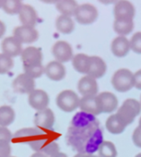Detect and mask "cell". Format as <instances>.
I'll return each mask as SVG.
<instances>
[{"instance_id":"obj_1","label":"cell","mask_w":141,"mask_h":157,"mask_svg":"<svg viewBox=\"0 0 141 157\" xmlns=\"http://www.w3.org/2000/svg\"><path fill=\"white\" fill-rule=\"evenodd\" d=\"M141 112V104L135 99H126L115 114L121 122L127 127Z\"/></svg>"},{"instance_id":"obj_2","label":"cell","mask_w":141,"mask_h":157,"mask_svg":"<svg viewBox=\"0 0 141 157\" xmlns=\"http://www.w3.org/2000/svg\"><path fill=\"white\" fill-rule=\"evenodd\" d=\"M113 88L120 93H125L135 87L134 73L127 68H120L114 72L112 78Z\"/></svg>"},{"instance_id":"obj_3","label":"cell","mask_w":141,"mask_h":157,"mask_svg":"<svg viewBox=\"0 0 141 157\" xmlns=\"http://www.w3.org/2000/svg\"><path fill=\"white\" fill-rule=\"evenodd\" d=\"M56 105L64 112L70 113L75 111L80 107V99L79 95L72 90H65L62 91L55 99Z\"/></svg>"},{"instance_id":"obj_4","label":"cell","mask_w":141,"mask_h":157,"mask_svg":"<svg viewBox=\"0 0 141 157\" xmlns=\"http://www.w3.org/2000/svg\"><path fill=\"white\" fill-rule=\"evenodd\" d=\"M29 145L33 151H35V152L43 153L47 157L59 152V145L47 134H44L39 139L33 140Z\"/></svg>"},{"instance_id":"obj_5","label":"cell","mask_w":141,"mask_h":157,"mask_svg":"<svg viewBox=\"0 0 141 157\" xmlns=\"http://www.w3.org/2000/svg\"><path fill=\"white\" fill-rule=\"evenodd\" d=\"M99 12L97 8L90 3L80 5L75 13V18L77 21L82 25H89L93 23L97 20Z\"/></svg>"},{"instance_id":"obj_6","label":"cell","mask_w":141,"mask_h":157,"mask_svg":"<svg viewBox=\"0 0 141 157\" xmlns=\"http://www.w3.org/2000/svg\"><path fill=\"white\" fill-rule=\"evenodd\" d=\"M135 13L134 5L128 0H119L114 5L113 15L114 21H133Z\"/></svg>"},{"instance_id":"obj_7","label":"cell","mask_w":141,"mask_h":157,"mask_svg":"<svg viewBox=\"0 0 141 157\" xmlns=\"http://www.w3.org/2000/svg\"><path fill=\"white\" fill-rule=\"evenodd\" d=\"M46 134L43 130L38 128H24L16 131L13 135L12 140L16 143H28L30 144L33 140Z\"/></svg>"},{"instance_id":"obj_8","label":"cell","mask_w":141,"mask_h":157,"mask_svg":"<svg viewBox=\"0 0 141 157\" xmlns=\"http://www.w3.org/2000/svg\"><path fill=\"white\" fill-rule=\"evenodd\" d=\"M13 89L15 92L21 94H30L35 90V82L34 78L28 76L26 73L19 74L12 82Z\"/></svg>"},{"instance_id":"obj_9","label":"cell","mask_w":141,"mask_h":157,"mask_svg":"<svg viewBox=\"0 0 141 157\" xmlns=\"http://www.w3.org/2000/svg\"><path fill=\"white\" fill-rule=\"evenodd\" d=\"M52 53L56 61L60 63H65L71 59H73V49L65 41H58L56 42L52 48Z\"/></svg>"},{"instance_id":"obj_10","label":"cell","mask_w":141,"mask_h":157,"mask_svg":"<svg viewBox=\"0 0 141 157\" xmlns=\"http://www.w3.org/2000/svg\"><path fill=\"white\" fill-rule=\"evenodd\" d=\"M34 124L38 128L42 130L52 129L54 124V112L49 108L37 111L34 115Z\"/></svg>"},{"instance_id":"obj_11","label":"cell","mask_w":141,"mask_h":157,"mask_svg":"<svg viewBox=\"0 0 141 157\" xmlns=\"http://www.w3.org/2000/svg\"><path fill=\"white\" fill-rule=\"evenodd\" d=\"M13 36L21 44H32L39 38V33L35 28L27 26H18L13 31Z\"/></svg>"},{"instance_id":"obj_12","label":"cell","mask_w":141,"mask_h":157,"mask_svg":"<svg viewBox=\"0 0 141 157\" xmlns=\"http://www.w3.org/2000/svg\"><path fill=\"white\" fill-rule=\"evenodd\" d=\"M29 105L35 110L40 111L46 109L49 105V96L46 92L40 89H35L29 94Z\"/></svg>"},{"instance_id":"obj_13","label":"cell","mask_w":141,"mask_h":157,"mask_svg":"<svg viewBox=\"0 0 141 157\" xmlns=\"http://www.w3.org/2000/svg\"><path fill=\"white\" fill-rule=\"evenodd\" d=\"M21 59L23 67L35 66L43 64V53L41 48L35 46H29L22 51Z\"/></svg>"},{"instance_id":"obj_14","label":"cell","mask_w":141,"mask_h":157,"mask_svg":"<svg viewBox=\"0 0 141 157\" xmlns=\"http://www.w3.org/2000/svg\"><path fill=\"white\" fill-rule=\"evenodd\" d=\"M102 113H113L118 106L117 97L110 92H103L97 95Z\"/></svg>"},{"instance_id":"obj_15","label":"cell","mask_w":141,"mask_h":157,"mask_svg":"<svg viewBox=\"0 0 141 157\" xmlns=\"http://www.w3.org/2000/svg\"><path fill=\"white\" fill-rule=\"evenodd\" d=\"M1 48L3 54L10 56L16 57L22 54V44L14 36H9L2 41Z\"/></svg>"},{"instance_id":"obj_16","label":"cell","mask_w":141,"mask_h":157,"mask_svg":"<svg viewBox=\"0 0 141 157\" xmlns=\"http://www.w3.org/2000/svg\"><path fill=\"white\" fill-rule=\"evenodd\" d=\"M78 90L82 96L96 95L98 93V83L94 78L86 75L79 81Z\"/></svg>"},{"instance_id":"obj_17","label":"cell","mask_w":141,"mask_h":157,"mask_svg":"<svg viewBox=\"0 0 141 157\" xmlns=\"http://www.w3.org/2000/svg\"><path fill=\"white\" fill-rule=\"evenodd\" d=\"M44 73L47 76V78H49L51 81L54 82H59L62 81L63 78L65 77V66L54 60V61H51L49 62L46 67H44Z\"/></svg>"},{"instance_id":"obj_18","label":"cell","mask_w":141,"mask_h":157,"mask_svg":"<svg viewBox=\"0 0 141 157\" xmlns=\"http://www.w3.org/2000/svg\"><path fill=\"white\" fill-rule=\"evenodd\" d=\"M19 19L20 21L22 23V26L34 28L38 21V16L33 7L28 4H23L19 13Z\"/></svg>"},{"instance_id":"obj_19","label":"cell","mask_w":141,"mask_h":157,"mask_svg":"<svg viewBox=\"0 0 141 157\" xmlns=\"http://www.w3.org/2000/svg\"><path fill=\"white\" fill-rule=\"evenodd\" d=\"M80 108L82 112L98 116L102 113V109L98 101V97L96 95L91 96H83L80 98Z\"/></svg>"},{"instance_id":"obj_20","label":"cell","mask_w":141,"mask_h":157,"mask_svg":"<svg viewBox=\"0 0 141 157\" xmlns=\"http://www.w3.org/2000/svg\"><path fill=\"white\" fill-rule=\"evenodd\" d=\"M106 69L107 66L102 58L97 56H91V64L87 73L88 76H91L94 78L95 80H97V78H100L104 76V74L106 73Z\"/></svg>"},{"instance_id":"obj_21","label":"cell","mask_w":141,"mask_h":157,"mask_svg":"<svg viewBox=\"0 0 141 157\" xmlns=\"http://www.w3.org/2000/svg\"><path fill=\"white\" fill-rule=\"evenodd\" d=\"M113 54L117 57L125 56L130 51V42L125 36H117L114 38L111 44Z\"/></svg>"},{"instance_id":"obj_22","label":"cell","mask_w":141,"mask_h":157,"mask_svg":"<svg viewBox=\"0 0 141 157\" xmlns=\"http://www.w3.org/2000/svg\"><path fill=\"white\" fill-rule=\"evenodd\" d=\"M55 28L63 34H70L75 29V22L68 16L60 15L55 21Z\"/></svg>"},{"instance_id":"obj_23","label":"cell","mask_w":141,"mask_h":157,"mask_svg":"<svg viewBox=\"0 0 141 157\" xmlns=\"http://www.w3.org/2000/svg\"><path fill=\"white\" fill-rule=\"evenodd\" d=\"M55 8L62 15L71 17L75 15L79 5L76 0H59L55 4Z\"/></svg>"},{"instance_id":"obj_24","label":"cell","mask_w":141,"mask_h":157,"mask_svg":"<svg viewBox=\"0 0 141 157\" xmlns=\"http://www.w3.org/2000/svg\"><path fill=\"white\" fill-rule=\"evenodd\" d=\"M90 64H91V56L85 54H78L72 59V65L74 68L78 72L82 74L87 75L90 67Z\"/></svg>"},{"instance_id":"obj_25","label":"cell","mask_w":141,"mask_h":157,"mask_svg":"<svg viewBox=\"0 0 141 157\" xmlns=\"http://www.w3.org/2000/svg\"><path fill=\"white\" fill-rule=\"evenodd\" d=\"M105 126H106V128L107 130L112 133V134H114V135H118V134H121L124 131L125 129V126L121 122V120L117 117V116L114 114V115H112L110 116L107 120H106V123H105Z\"/></svg>"},{"instance_id":"obj_26","label":"cell","mask_w":141,"mask_h":157,"mask_svg":"<svg viewBox=\"0 0 141 157\" xmlns=\"http://www.w3.org/2000/svg\"><path fill=\"white\" fill-rule=\"evenodd\" d=\"M15 120V111L9 105L0 106V126L8 127Z\"/></svg>"},{"instance_id":"obj_27","label":"cell","mask_w":141,"mask_h":157,"mask_svg":"<svg viewBox=\"0 0 141 157\" xmlns=\"http://www.w3.org/2000/svg\"><path fill=\"white\" fill-rule=\"evenodd\" d=\"M22 6V0H2V9L9 15L19 14Z\"/></svg>"},{"instance_id":"obj_28","label":"cell","mask_w":141,"mask_h":157,"mask_svg":"<svg viewBox=\"0 0 141 157\" xmlns=\"http://www.w3.org/2000/svg\"><path fill=\"white\" fill-rule=\"evenodd\" d=\"M113 30L117 34H119V36H125L131 33V32L134 30V22L133 21H114Z\"/></svg>"},{"instance_id":"obj_29","label":"cell","mask_w":141,"mask_h":157,"mask_svg":"<svg viewBox=\"0 0 141 157\" xmlns=\"http://www.w3.org/2000/svg\"><path fill=\"white\" fill-rule=\"evenodd\" d=\"M100 157H116L117 150L115 145L109 140L102 141L98 148Z\"/></svg>"},{"instance_id":"obj_30","label":"cell","mask_w":141,"mask_h":157,"mask_svg":"<svg viewBox=\"0 0 141 157\" xmlns=\"http://www.w3.org/2000/svg\"><path fill=\"white\" fill-rule=\"evenodd\" d=\"M14 67V60L12 57L5 55L0 54V74H6Z\"/></svg>"},{"instance_id":"obj_31","label":"cell","mask_w":141,"mask_h":157,"mask_svg":"<svg viewBox=\"0 0 141 157\" xmlns=\"http://www.w3.org/2000/svg\"><path fill=\"white\" fill-rule=\"evenodd\" d=\"M24 73H26L28 76H30L32 78H40L43 72H44V67L42 65H35V66H27L23 67Z\"/></svg>"},{"instance_id":"obj_32","label":"cell","mask_w":141,"mask_h":157,"mask_svg":"<svg viewBox=\"0 0 141 157\" xmlns=\"http://www.w3.org/2000/svg\"><path fill=\"white\" fill-rule=\"evenodd\" d=\"M129 42L131 50L136 54H141V32L134 33Z\"/></svg>"},{"instance_id":"obj_33","label":"cell","mask_w":141,"mask_h":157,"mask_svg":"<svg viewBox=\"0 0 141 157\" xmlns=\"http://www.w3.org/2000/svg\"><path fill=\"white\" fill-rule=\"evenodd\" d=\"M12 133L7 127L0 126V142H10L12 140Z\"/></svg>"},{"instance_id":"obj_34","label":"cell","mask_w":141,"mask_h":157,"mask_svg":"<svg viewBox=\"0 0 141 157\" xmlns=\"http://www.w3.org/2000/svg\"><path fill=\"white\" fill-rule=\"evenodd\" d=\"M11 147L9 142H0V157H9Z\"/></svg>"},{"instance_id":"obj_35","label":"cell","mask_w":141,"mask_h":157,"mask_svg":"<svg viewBox=\"0 0 141 157\" xmlns=\"http://www.w3.org/2000/svg\"><path fill=\"white\" fill-rule=\"evenodd\" d=\"M132 139H133V142L135 143V145L136 147L141 148V128L140 127L135 128V129L133 132Z\"/></svg>"},{"instance_id":"obj_36","label":"cell","mask_w":141,"mask_h":157,"mask_svg":"<svg viewBox=\"0 0 141 157\" xmlns=\"http://www.w3.org/2000/svg\"><path fill=\"white\" fill-rule=\"evenodd\" d=\"M134 82H135V87L137 90H141V69L137 70L134 74Z\"/></svg>"},{"instance_id":"obj_37","label":"cell","mask_w":141,"mask_h":157,"mask_svg":"<svg viewBox=\"0 0 141 157\" xmlns=\"http://www.w3.org/2000/svg\"><path fill=\"white\" fill-rule=\"evenodd\" d=\"M6 25L5 23L2 21H0V38H2L6 33Z\"/></svg>"},{"instance_id":"obj_38","label":"cell","mask_w":141,"mask_h":157,"mask_svg":"<svg viewBox=\"0 0 141 157\" xmlns=\"http://www.w3.org/2000/svg\"><path fill=\"white\" fill-rule=\"evenodd\" d=\"M98 1L103 5H110V4H113V3H116L119 0H98Z\"/></svg>"},{"instance_id":"obj_39","label":"cell","mask_w":141,"mask_h":157,"mask_svg":"<svg viewBox=\"0 0 141 157\" xmlns=\"http://www.w3.org/2000/svg\"><path fill=\"white\" fill-rule=\"evenodd\" d=\"M41 1L46 4H56L59 0H41Z\"/></svg>"},{"instance_id":"obj_40","label":"cell","mask_w":141,"mask_h":157,"mask_svg":"<svg viewBox=\"0 0 141 157\" xmlns=\"http://www.w3.org/2000/svg\"><path fill=\"white\" fill-rule=\"evenodd\" d=\"M50 157H67V155L65 153H63V152L59 151V152H57V153H55V154H54V155H52Z\"/></svg>"},{"instance_id":"obj_41","label":"cell","mask_w":141,"mask_h":157,"mask_svg":"<svg viewBox=\"0 0 141 157\" xmlns=\"http://www.w3.org/2000/svg\"><path fill=\"white\" fill-rule=\"evenodd\" d=\"M74 157H93V155H91V154H82V153H78V154H76Z\"/></svg>"},{"instance_id":"obj_42","label":"cell","mask_w":141,"mask_h":157,"mask_svg":"<svg viewBox=\"0 0 141 157\" xmlns=\"http://www.w3.org/2000/svg\"><path fill=\"white\" fill-rule=\"evenodd\" d=\"M31 157H47V156H45L44 154L40 153V152H35V153H33Z\"/></svg>"},{"instance_id":"obj_43","label":"cell","mask_w":141,"mask_h":157,"mask_svg":"<svg viewBox=\"0 0 141 157\" xmlns=\"http://www.w3.org/2000/svg\"><path fill=\"white\" fill-rule=\"evenodd\" d=\"M138 127H140V128H141V117H140V119H139V123H138Z\"/></svg>"},{"instance_id":"obj_44","label":"cell","mask_w":141,"mask_h":157,"mask_svg":"<svg viewBox=\"0 0 141 157\" xmlns=\"http://www.w3.org/2000/svg\"><path fill=\"white\" fill-rule=\"evenodd\" d=\"M135 157H141V152H140V153H138V154H136Z\"/></svg>"},{"instance_id":"obj_45","label":"cell","mask_w":141,"mask_h":157,"mask_svg":"<svg viewBox=\"0 0 141 157\" xmlns=\"http://www.w3.org/2000/svg\"><path fill=\"white\" fill-rule=\"evenodd\" d=\"M0 8H2V0H0Z\"/></svg>"},{"instance_id":"obj_46","label":"cell","mask_w":141,"mask_h":157,"mask_svg":"<svg viewBox=\"0 0 141 157\" xmlns=\"http://www.w3.org/2000/svg\"><path fill=\"white\" fill-rule=\"evenodd\" d=\"M93 157H100V156H96V155H93Z\"/></svg>"},{"instance_id":"obj_47","label":"cell","mask_w":141,"mask_h":157,"mask_svg":"<svg viewBox=\"0 0 141 157\" xmlns=\"http://www.w3.org/2000/svg\"><path fill=\"white\" fill-rule=\"evenodd\" d=\"M140 104H141V97H140Z\"/></svg>"},{"instance_id":"obj_48","label":"cell","mask_w":141,"mask_h":157,"mask_svg":"<svg viewBox=\"0 0 141 157\" xmlns=\"http://www.w3.org/2000/svg\"><path fill=\"white\" fill-rule=\"evenodd\" d=\"M9 157H16V156H9Z\"/></svg>"}]
</instances>
